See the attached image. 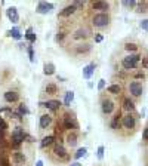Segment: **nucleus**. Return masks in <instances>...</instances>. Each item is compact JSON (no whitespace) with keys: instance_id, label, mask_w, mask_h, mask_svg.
Returning <instances> with one entry per match:
<instances>
[{"instance_id":"nucleus-1","label":"nucleus","mask_w":148,"mask_h":166,"mask_svg":"<svg viewBox=\"0 0 148 166\" xmlns=\"http://www.w3.org/2000/svg\"><path fill=\"white\" fill-rule=\"evenodd\" d=\"M141 60H142V53H130L128 56H124L123 60H121V67L124 68V70H136L139 64H141Z\"/></svg>"},{"instance_id":"nucleus-2","label":"nucleus","mask_w":148,"mask_h":166,"mask_svg":"<svg viewBox=\"0 0 148 166\" xmlns=\"http://www.w3.org/2000/svg\"><path fill=\"white\" fill-rule=\"evenodd\" d=\"M121 126L124 128L126 131H129L130 133H133L138 128V119L136 116H133L132 113H128L126 116L121 117Z\"/></svg>"},{"instance_id":"nucleus-3","label":"nucleus","mask_w":148,"mask_h":166,"mask_svg":"<svg viewBox=\"0 0 148 166\" xmlns=\"http://www.w3.org/2000/svg\"><path fill=\"white\" fill-rule=\"evenodd\" d=\"M129 93L133 96V98H141L144 92H145V85L139 82V80H132L130 83H129Z\"/></svg>"},{"instance_id":"nucleus-4","label":"nucleus","mask_w":148,"mask_h":166,"mask_svg":"<svg viewBox=\"0 0 148 166\" xmlns=\"http://www.w3.org/2000/svg\"><path fill=\"white\" fill-rule=\"evenodd\" d=\"M92 24L96 28H105L110 24V15L107 12H98L92 16Z\"/></svg>"},{"instance_id":"nucleus-5","label":"nucleus","mask_w":148,"mask_h":166,"mask_svg":"<svg viewBox=\"0 0 148 166\" xmlns=\"http://www.w3.org/2000/svg\"><path fill=\"white\" fill-rule=\"evenodd\" d=\"M25 138H27V133L24 132V129H21V128H15L14 132H12V137H11V140L15 144V147H18L21 142H24Z\"/></svg>"},{"instance_id":"nucleus-6","label":"nucleus","mask_w":148,"mask_h":166,"mask_svg":"<svg viewBox=\"0 0 148 166\" xmlns=\"http://www.w3.org/2000/svg\"><path fill=\"white\" fill-rule=\"evenodd\" d=\"M101 108H102V113L108 116V114H111L115 110V104L111 100H102Z\"/></svg>"},{"instance_id":"nucleus-7","label":"nucleus","mask_w":148,"mask_h":166,"mask_svg":"<svg viewBox=\"0 0 148 166\" xmlns=\"http://www.w3.org/2000/svg\"><path fill=\"white\" fill-rule=\"evenodd\" d=\"M3 98H5L6 102L14 104V102H18V101H20V93L16 92V91H7V92L3 93Z\"/></svg>"},{"instance_id":"nucleus-8","label":"nucleus","mask_w":148,"mask_h":166,"mask_svg":"<svg viewBox=\"0 0 148 166\" xmlns=\"http://www.w3.org/2000/svg\"><path fill=\"white\" fill-rule=\"evenodd\" d=\"M41 107H46L47 110H52V111H56L59 110V107L62 105L61 101H56V100H50V101H46V102H40Z\"/></svg>"},{"instance_id":"nucleus-9","label":"nucleus","mask_w":148,"mask_h":166,"mask_svg":"<svg viewBox=\"0 0 148 166\" xmlns=\"http://www.w3.org/2000/svg\"><path fill=\"white\" fill-rule=\"evenodd\" d=\"M54 9V5L52 3H47V2H40L39 5H37V13H49L50 11Z\"/></svg>"},{"instance_id":"nucleus-10","label":"nucleus","mask_w":148,"mask_h":166,"mask_svg":"<svg viewBox=\"0 0 148 166\" xmlns=\"http://www.w3.org/2000/svg\"><path fill=\"white\" fill-rule=\"evenodd\" d=\"M6 15H7V18H9V21L14 22V24H16V22L20 21V15H18L16 7H9L6 11Z\"/></svg>"},{"instance_id":"nucleus-11","label":"nucleus","mask_w":148,"mask_h":166,"mask_svg":"<svg viewBox=\"0 0 148 166\" xmlns=\"http://www.w3.org/2000/svg\"><path fill=\"white\" fill-rule=\"evenodd\" d=\"M54 153H55V156H56V157H59V159H67V156H68L65 147L61 146V144H56V146H55Z\"/></svg>"},{"instance_id":"nucleus-12","label":"nucleus","mask_w":148,"mask_h":166,"mask_svg":"<svg viewBox=\"0 0 148 166\" xmlns=\"http://www.w3.org/2000/svg\"><path fill=\"white\" fill-rule=\"evenodd\" d=\"M94 71H95V62H90L86 67H83V77L85 79H90Z\"/></svg>"},{"instance_id":"nucleus-13","label":"nucleus","mask_w":148,"mask_h":166,"mask_svg":"<svg viewBox=\"0 0 148 166\" xmlns=\"http://www.w3.org/2000/svg\"><path fill=\"white\" fill-rule=\"evenodd\" d=\"M123 47H124V51H128L130 53H138V51H139V45L135 42H126Z\"/></svg>"},{"instance_id":"nucleus-14","label":"nucleus","mask_w":148,"mask_h":166,"mask_svg":"<svg viewBox=\"0 0 148 166\" xmlns=\"http://www.w3.org/2000/svg\"><path fill=\"white\" fill-rule=\"evenodd\" d=\"M123 108H124L128 113H133V111H135V102H133V100H130V98H124V100H123Z\"/></svg>"},{"instance_id":"nucleus-15","label":"nucleus","mask_w":148,"mask_h":166,"mask_svg":"<svg viewBox=\"0 0 148 166\" xmlns=\"http://www.w3.org/2000/svg\"><path fill=\"white\" fill-rule=\"evenodd\" d=\"M62 123H64V126L67 128V129H77V128H79V125H77V123L74 122L73 117H70V116H65Z\"/></svg>"},{"instance_id":"nucleus-16","label":"nucleus","mask_w":148,"mask_h":166,"mask_svg":"<svg viewBox=\"0 0 148 166\" xmlns=\"http://www.w3.org/2000/svg\"><path fill=\"white\" fill-rule=\"evenodd\" d=\"M108 7H110V3L107 2H94L92 3V9L95 11H108Z\"/></svg>"},{"instance_id":"nucleus-17","label":"nucleus","mask_w":148,"mask_h":166,"mask_svg":"<svg viewBox=\"0 0 148 166\" xmlns=\"http://www.w3.org/2000/svg\"><path fill=\"white\" fill-rule=\"evenodd\" d=\"M135 12L136 13H147L148 12V2H145V0H144V2H138Z\"/></svg>"},{"instance_id":"nucleus-18","label":"nucleus","mask_w":148,"mask_h":166,"mask_svg":"<svg viewBox=\"0 0 148 166\" xmlns=\"http://www.w3.org/2000/svg\"><path fill=\"white\" fill-rule=\"evenodd\" d=\"M50 123H52V117H50L49 114H43L40 117V128L41 129H46Z\"/></svg>"},{"instance_id":"nucleus-19","label":"nucleus","mask_w":148,"mask_h":166,"mask_svg":"<svg viewBox=\"0 0 148 166\" xmlns=\"http://www.w3.org/2000/svg\"><path fill=\"white\" fill-rule=\"evenodd\" d=\"M90 49H92V46L89 43H83V45L76 46V53H88L90 52Z\"/></svg>"},{"instance_id":"nucleus-20","label":"nucleus","mask_w":148,"mask_h":166,"mask_svg":"<svg viewBox=\"0 0 148 166\" xmlns=\"http://www.w3.org/2000/svg\"><path fill=\"white\" fill-rule=\"evenodd\" d=\"M76 12V6L74 5H70V6L64 7L62 11L59 12V16H70V15H73Z\"/></svg>"},{"instance_id":"nucleus-21","label":"nucleus","mask_w":148,"mask_h":166,"mask_svg":"<svg viewBox=\"0 0 148 166\" xmlns=\"http://www.w3.org/2000/svg\"><path fill=\"white\" fill-rule=\"evenodd\" d=\"M6 34H7V36H11V37H14L15 40H21V39H22V34H21L20 28H16V27H14L12 30H9Z\"/></svg>"},{"instance_id":"nucleus-22","label":"nucleus","mask_w":148,"mask_h":166,"mask_svg":"<svg viewBox=\"0 0 148 166\" xmlns=\"http://www.w3.org/2000/svg\"><path fill=\"white\" fill-rule=\"evenodd\" d=\"M43 73L46 74V76H52V74H55V65L52 64V62H46L45 67H43Z\"/></svg>"},{"instance_id":"nucleus-23","label":"nucleus","mask_w":148,"mask_h":166,"mask_svg":"<svg viewBox=\"0 0 148 166\" xmlns=\"http://www.w3.org/2000/svg\"><path fill=\"white\" fill-rule=\"evenodd\" d=\"M54 141H55V137H54V135L45 137V138L41 140V142H40V147H41V148H45V147L50 146V144H54Z\"/></svg>"},{"instance_id":"nucleus-24","label":"nucleus","mask_w":148,"mask_h":166,"mask_svg":"<svg viewBox=\"0 0 148 166\" xmlns=\"http://www.w3.org/2000/svg\"><path fill=\"white\" fill-rule=\"evenodd\" d=\"M45 92L49 93V95H55V93L58 92V86L55 83H47L46 87H45Z\"/></svg>"},{"instance_id":"nucleus-25","label":"nucleus","mask_w":148,"mask_h":166,"mask_svg":"<svg viewBox=\"0 0 148 166\" xmlns=\"http://www.w3.org/2000/svg\"><path fill=\"white\" fill-rule=\"evenodd\" d=\"M73 100H74V92L73 91H68V92L65 93V98H64V105L70 107L71 102H73Z\"/></svg>"},{"instance_id":"nucleus-26","label":"nucleus","mask_w":148,"mask_h":166,"mask_svg":"<svg viewBox=\"0 0 148 166\" xmlns=\"http://www.w3.org/2000/svg\"><path fill=\"white\" fill-rule=\"evenodd\" d=\"M12 159H14L15 163H24V162H25V156H24V153H21V151H16V153H14Z\"/></svg>"},{"instance_id":"nucleus-27","label":"nucleus","mask_w":148,"mask_h":166,"mask_svg":"<svg viewBox=\"0 0 148 166\" xmlns=\"http://www.w3.org/2000/svg\"><path fill=\"white\" fill-rule=\"evenodd\" d=\"M120 119H121L120 113H117V114L114 116V119L111 120V123H110L111 129H119V125H120Z\"/></svg>"},{"instance_id":"nucleus-28","label":"nucleus","mask_w":148,"mask_h":166,"mask_svg":"<svg viewBox=\"0 0 148 166\" xmlns=\"http://www.w3.org/2000/svg\"><path fill=\"white\" fill-rule=\"evenodd\" d=\"M88 31H86V30H83V28H81V30H77V31H76V33H74V36H73V39L74 40H79V39H86V37H88Z\"/></svg>"},{"instance_id":"nucleus-29","label":"nucleus","mask_w":148,"mask_h":166,"mask_svg":"<svg viewBox=\"0 0 148 166\" xmlns=\"http://www.w3.org/2000/svg\"><path fill=\"white\" fill-rule=\"evenodd\" d=\"M24 37H25L30 43L36 42V34L33 33V28H27V31H25V34H24Z\"/></svg>"},{"instance_id":"nucleus-30","label":"nucleus","mask_w":148,"mask_h":166,"mask_svg":"<svg viewBox=\"0 0 148 166\" xmlns=\"http://www.w3.org/2000/svg\"><path fill=\"white\" fill-rule=\"evenodd\" d=\"M108 92L113 93V95H119L121 92V86L120 85H110L108 86Z\"/></svg>"},{"instance_id":"nucleus-31","label":"nucleus","mask_w":148,"mask_h":166,"mask_svg":"<svg viewBox=\"0 0 148 166\" xmlns=\"http://www.w3.org/2000/svg\"><path fill=\"white\" fill-rule=\"evenodd\" d=\"M67 142H68V146L76 147V144H77V137H76L74 133H70L67 137Z\"/></svg>"},{"instance_id":"nucleus-32","label":"nucleus","mask_w":148,"mask_h":166,"mask_svg":"<svg viewBox=\"0 0 148 166\" xmlns=\"http://www.w3.org/2000/svg\"><path fill=\"white\" fill-rule=\"evenodd\" d=\"M142 70H148V53L142 55V60H141V64H139Z\"/></svg>"},{"instance_id":"nucleus-33","label":"nucleus","mask_w":148,"mask_h":166,"mask_svg":"<svg viewBox=\"0 0 148 166\" xmlns=\"http://www.w3.org/2000/svg\"><path fill=\"white\" fill-rule=\"evenodd\" d=\"M86 153H88V150H86L85 147H81V148L77 150V153L74 154V157H76V159H81V157H85V156H86Z\"/></svg>"},{"instance_id":"nucleus-34","label":"nucleus","mask_w":148,"mask_h":166,"mask_svg":"<svg viewBox=\"0 0 148 166\" xmlns=\"http://www.w3.org/2000/svg\"><path fill=\"white\" fill-rule=\"evenodd\" d=\"M121 5H123L124 7H130V9H133V7H136L138 2H135V0H130V2H121Z\"/></svg>"},{"instance_id":"nucleus-35","label":"nucleus","mask_w":148,"mask_h":166,"mask_svg":"<svg viewBox=\"0 0 148 166\" xmlns=\"http://www.w3.org/2000/svg\"><path fill=\"white\" fill-rule=\"evenodd\" d=\"M5 129H7V125L6 122L0 117V140H2V137H3V132H5Z\"/></svg>"},{"instance_id":"nucleus-36","label":"nucleus","mask_w":148,"mask_h":166,"mask_svg":"<svg viewBox=\"0 0 148 166\" xmlns=\"http://www.w3.org/2000/svg\"><path fill=\"white\" fill-rule=\"evenodd\" d=\"M145 73L144 71H136V73H133V79L135 80H145Z\"/></svg>"},{"instance_id":"nucleus-37","label":"nucleus","mask_w":148,"mask_h":166,"mask_svg":"<svg viewBox=\"0 0 148 166\" xmlns=\"http://www.w3.org/2000/svg\"><path fill=\"white\" fill-rule=\"evenodd\" d=\"M64 37H65V33H64V31H58V34H56L55 40L59 43V42H62V40H64Z\"/></svg>"},{"instance_id":"nucleus-38","label":"nucleus","mask_w":148,"mask_h":166,"mask_svg":"<svg viewBox=\"0 0 148 166\" xmlns=\"http://www.w3.org/2000/svg\"><path fill=\"white\" fill-rule=\"evenodd\" d=\"M139 27H141L142 30H145L148 33V20H142L141 22H139Z\"/></svg>"},{"instance_id":"nucleus-39","label":"nucleus","mask_w":148,"mask_h":166,"mask_svg":"<svg viewBox=\"0 0 148 166\" xmlns=\"http://www.w3.org/2000/svg\"><path fill=\"white\" fill-rule=\"evenodd\" d=\"M18 110H20V114H21V116H22V114H28V113H30V111H28V108L24 105V104H21Z\"/></svg>"},{"instance_id":"nucleus-40","label":"nucleus","mask_w":148,"mask_h":166,"mask_svg":"<svg viewBox=\"0 0 148 166\" xmlns=\"http://www.w3.org/2000/svg\"><path fill=\"white\" fill-rule=\"evenodd\" d=\"M104 150H105V148H104V147H98V153H96V156H98V159L101 160V159H104Z\"/></svg>"},{"instance_id":"nucleus-41","label":"nucleus","mask_w":148,"mask_h":166,"mask_svg":"<svg viewBox=\"0 0 148 166\" xmlns=\"http://www.w3.org/2000/svg\"><path fill=\"white\" fill-rule=\"evenodd\" d=\"M28 55H30V61L31 62H34V51L31 46H28Z\"/></svg>"},{"instance_id":"nucleus-42","label":"nucleus","mask_w":148,"mask_h":166,"mask_svg":"<svg viewBox=\"0 0 148 166\" xmlns=\"http://www.w3.org/2000/svg\"><path fill=\"white\" fill-rule=\"evenodd\" d=\"M104 87H105V80L101 79L99 80V83H98V91H102Z\"/></svg>"},{"instance_id":"nucleus-43","label":"nucleus","mask_w":148,"mask_h":166,"mask_svg":"<svg viewBox=\"0 0 148 166\" xmlns=\"http://www.w3.org/2000/svg\"><path fill=\"white\" fill-rule=\"evenodd\" d=\"M142 140L144 141H148V126L144 129V132H142Z\"/></svg>"},{"instance_id":"nucleus-44","label":"nucleus","mask_w":148,"mask_h":166,"mask_svg":"<svg viewBox=\"0 0 148 166\" xmlns=\"http://www.w3.org/2000/svg\"><path fill=\"white\" fill-rule=\"evenodd\" d=\"M5 111H11V113H12V108H11V107H2V108H0V113H5Z\"/></svg>"},{"instance_id":"nucleus-45","label":"nucleus","mask_w":148,"mask_h":166,"mask_svg":"<svg viewBox=\"0 0 148 166\" xmlns=\"http://www.w3.org/2000/svg\"><path fill=\"white\" fill-rule=\"evenodd\" d=\"M95 42H96V43L102 42V34H96V36H95Z\"/></svg>"},{"instance_id":"nucleus-46","label":"nucleus","mask_w":148,"mask_h":166,"mask_svg":"<svg viewBox=\"0 0 148 166\" xmlns=\"http://www.w3.org/2000/svg\"><path fill=\"white\" fill-rule=\"evenodd\" d=\"M144 160H145V165H144V166H148V147H147V150H145V156H144Z\"/></svg>"},{"instance_id":"nucleus-47","label":"nucleus","mask_w":148,"mask_h":166,"mask_svg":"<svg viewBox=\"0 0 148 166\" xmlns=\"http://www.w3.org/2000/svg\"><path fill=\"white\" fill-rule=\"evenodd\" d=\"M36 166H43V162H41V160H37V162H36Z\"/></svg>"},{"instance_id":"nucleus-48","label":"nucleus","mask_w":148,"mask_h":166,"mask_svg":"<svg viewBox=\"0 0 148 166\" xmlns=\"http://www.w3.org/2000/svg\"><path fill=\"white\" fill-rule=\"evenodd\" d=\"M70 166H81V165H80V163H79V162H74V163H71V165H70Z\"/></svg>"},{"instance_id":"nucleus-49","label":"nucleus","mask_w":148,"mask_h":166,"mask_svg":"<svg viewBox=\"0 0 148 166\" xmlns=\"http://www.w3.org/2000/svg\"><path fill=\"white\" fill-rule=\"evenodd\" d=\"M3 166H9V162H7V160H3Z\"/></svg>"},{"instance_id":"nucleus-50","label":"nucleus","mask_w":148,"mask_h":166,"mask_svg":"<svg viewBox=\"0 0 148 166\" xmlns=\"http://www.w3.org/2000/svg\"><path fill=\"white\" fill-rule=\"evenodd\" d=\"M20 166H24V165H20Z\"/></svg>"}]
</instances>
